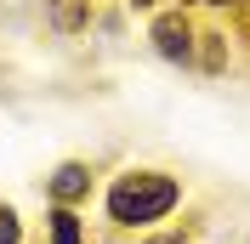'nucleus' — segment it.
<instances>
[{"instance_id": "nucleus-2", "label": "nucleus", "mask_w": 250, "mask_h": 244, "mask_svg": "<svg viewBox=\"0 0 250 244\" xmlns=\"http://www.w3.org/2000/svg\"><path fill=\"white\" fill-rule=\"evenodd\" d=\"M193 40H199V34H193V23H188L182 12H165L154 23V46H159V57H171V62L193 57Z\"/></svg>"}, {"instance_id": "nucleus-3", "label": "nucleus", "mask_w": 250, "mask_h": 244, "mask_svg": "<svg viewBox=\"0 0 250 244\" xmlns=\"http://www.w3.org/2000/svg\"><path fill=\"white\" fill-rule=\"evenodd\" d=\"M51 199H57V204H68V210H74V199H85L91 193V165H80V159H68V165H57L51 170Z\"/></svg>"}, {"instance_id": "nucleus-1", "label": "nucleus", "mask_w": 250, "mask_h": 244, "mask_svg": "<svg viewBox=\"0 0 250 244\" xmlns=\"http://www.w3.org/2000/svg\"><path fill=\"white\" fill-rule=\"evenodd\" d=\"M176 199H182V182L176 176H165V170H125L108 187V216L120 227H142V222L171 216Z\"/></svg>"}, {"instance_id": "nucleus-4", "label": "nucleus", "mask_w": 250, "mask_h": 244, "mask_svg": "<svg viewBox=\"0 0 250 244\" xmlns=\"http://www.w3.org/2000/svg\"><path fill=\"white\" fill-rule=\"evenodd\" d=\"M46 222H51V244H85V227H80V216L68 204H57Z\"/></svg>"}, {"instance_id": "nucleus-7", "label": "nucleus", "mask_w": 250, "mask_h": 244, "mask_svg": "<svg viewBox=\"0 0 250 244\" xmlns=\"http://www.w3.org/2000/svg\"><path fill=\"white\" fill-rule=\"evenodd\" d=\"M148 244H188V233H159V239H148Z\"/></svg>"}, {"instance_id": "nucleus-10", "label": "nucleus", "mask_w": 250, "mask_h": 244, "mask_svg": "<svg viewBox=\"0 0 250 244\" xmlns=\"http://www.w3.org/2000/svg\"><path fill=\"white\" fill-rule=\"evenodd\" d=\"M210 6H228V0H210Z\"/></svg>"}, {"instance_id": "nucleus-5", "label": "nucleus", "mask_w": 250, "mask_h": 244, "mask_svg": "<svg viewBox=\"0 0 250 244\" xmlns=\"http://www.w3.org/2000/svg\"><path fill=\"white\" fill-rule=\"evenodd\" d=\"M51 23H57V29H80V23H85V6H80V0H51Z\"/></svg>"}, {"instance_id": "nucleus-8", "label": "nucleus", "mask_w": 250, "mask_h": 244, "mask_svg": "<svg viewBox=\"0 0 250 244\" xmlns=\"http://www.w3.org/2000/svg\"><path fill=\"white\" fill-rule=\"evenodd\" d=\"M131 6H154V0H131Z\"/></svg>"}, {"instance_id": "nucleus-9", "label": "nucleus", "mask_w": 250, "mask_h": 244, "mask_svg": "<svg viewBox=\"0 0 250 244\" xmlns=\"http://www.w3.org/2000/svg\"><path fill=\"white\" fill-rule=\"evenodd\" d=\"M176 6H193V0H176Z\"/></svg>"}, {"instance_id": "nucleus-6", "label": "nucleus", "mask_w": 250, "mask_h": 244, "mask_svg": "<svg viewBox=\"0 0 250 244\" xmlns=\"http://www.w3.org/2000/svg\"><path fill=\"white\" fill-rule=\"evenodd\" d=\"M0 244H23V222L12 204H0Z\"/></svg>"}]
</instances>
